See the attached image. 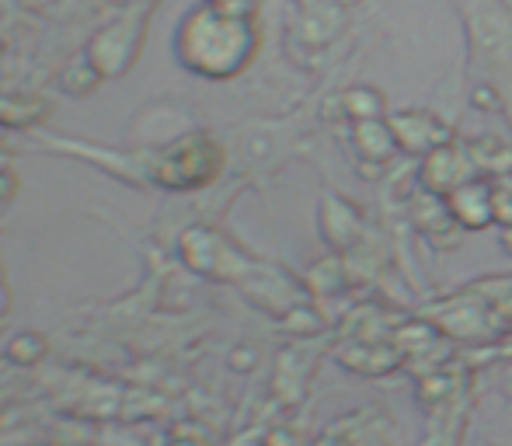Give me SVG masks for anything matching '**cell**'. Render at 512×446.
Masks as SVG:
<instances>
[{
  "instance_id": "cell-1",
  "label": "cell",
  "mask_w": 512,
  "mask_h": 446,
  "mask_svg": "<svg viewBox=\"0 0 512 446\" xmlns=\"http://www.w3.org/2000/svg\"><path fill=\"white\" fill-rule=\"evenodd\" d=\"M387 122H391V133H394V140H398V150L408 157H429L432 150L457 140L453 126L446 119H439L436 112H422V109L391 112Z\"/></svg>"
},
{
  "instance_id": "cell-2",
  "label": "cell",
  "mask_w": 512,
  "mask_h": 446,
  "mask_svg": "<svg viewBox=\"0 0 512 446\" xmlns=\"http://www.w3.org/2000/svg\"><path fill=\"white\" fill-rule=\"evenodd\" d=\"M478 178V168L467 157L464 143H446V147L432 150L429 157H422L418 164V189L432 192V196H453L464 182Z\"/></svg>"
},
{
  "instance_id": "cell-3",
  "label": "cell",
  "mask_w": 512,
  "mask_h": 446,
  "mask_svg": "<svg viewBox=\"0 0 512 446\" xmlns=\"http://www.w3.org/2000/svg\"><path fill=\"white\" fill-rule=\"evenodd\" d=\"M408 217L415 223V230L425 237V244H432L436 251H453L460 248L467 230L453 220L450 203L443 196H432V192L418 189L415 196L408 199Z\"/></svg>"
},
{
  "instance_id": "cell-4",
  "label": "cell",
  "mask_w": 512,
  "mask_h": 446,
  "mask_svg": "<svg viewBox=\"0 0 512 446\" xmlns=\"http://www.w3.org/2000/svg\"><path fill=\"white\" fill-rule=\"evenodd\" d=\"M338 363L356 377H387V373L401 370L405 356L391 338H352L345 349H338Z\"/></svg>"
},
{
  "instance_id": "cell-5",
  "label": "cell",
  "mask_w": 512,
  "mask_h": 446,
  "mask_svg": "<svg viewBox=\"0 0 512 446\" xmlns=\"http://www.w3.org/2000/svg\"><path fill=\"white\" fill-rule=\"evenodd\" d=\"M321 234H324V241L331 244V251L345 255V251H352L366 237L363 210H359L356 203H349V199L328 192V196L321 199Z\"/></svg>"
},
{
  "instance_id": "cell-6",
  "label": "cell",
  "mask_w": 512,
  "mask_h": 446,
  "mask_svg": "<svg viewBox=\"0 0 512 446\" xmlns=\"http://www.w3.org/2000/svg\"><path fill=\"white\" fill-rule=\"evenodd\" d=\"M450 213L460 227L471 234V230H488L499 223V210H495V185L488 178H471V182L460 185L453 196H446Z\"/></svg>"
},
{
  "instance_id": "cell-7",
  "label": "cell",
  "mask_w": 512,
  "mask_h": 446,
  "mask_svg": "<svg viewBox=\"0 0 512 446\" xmlns=\"http://www.w3.org/2000/svg\"><path fill=\"white\" fill-rule=\"evenodd\" d=\"M391 342L401 349L405 363H418V359L432 356L436 349H446L450 338L443 335V328L432 318H408V321H401V325H394Z\"/></svg>"
},
{
  "instance_id": "cell-8",
  "label": "cell",
  "mask_w": 512,
  "mask_h": 446,
  "mask_svg": "<svg viewBox=\"0 0 512 446\" xmlns=\"http://www.w3.org/2000/svg\"><path fill=\"white\" fill-rule=\"evenodd\" d=\"M352 147H356L359 161L363 164H391L401 154L398 140L391 133V122L387 119H366V122H352Z\"/></svg>"
},
{
  "instance_id": "cell-9",
  "label": "cell",
  "mask_w": 512,
  "mask_h": 446,
  "mask_svg": "<svg viewBox=\"0 0 512 446\" xmlns=\"http://www.w3.org/2000/svg\"><path fill=\"white\" fill-rule=\"evenodd\" d=\"M467 157L471 164L478 168V175H499V178H509L512 175V140L509 136H499V133H485V136H474V140L464 143Z\"/></svg>"
},
{
  "instance_id": "cell-10",
  "label": "cell",
  "mask_w": 512,
  "mask_h": 446,
  "mask_svg": "<svg viewBox=\"0 0 512 446\" xmlns=\"http://www.w3.org/2000/svg\"><path fill=\"white\" fill-rule=\"evenodd\" d=\"M460 391H464V377L453 373V366L418 373V405H422L425 412H439V408L457 405Z\"/></svg>"
},
{
  "instance_id": "cell-11",
  "label": "cell",
  "mask_w": 512,
  "mask_h": 446,
  "mask_svg": "<svg viewBox=\"0 0 512 446\" xmlns=\"http://www.w3.org/2000/svg\"><path fill=\"white\" fill-rule=\"evenodd\" d=\"M338 102H342V115L352 122L387 119L384 95H380L377 88H370V84H352V88H345L342 95H338Z\"/></svg>"
},
{
  "instance_id": "cell-12",
  "label": "cell",
  "mask_w": 512,
  "mask_h": 446,
  "mask_svg": "<svg viewBox=\"0 0 512 446\" xmlns=\"http://www.w3.org/2000/svg\"><path fill=\"white\" fill-rule=\"evenodd\" d=\"M349 286V269H345V258L338 251L324 255L321 262L310 269V290L321 293V297H331V293H342Z\"/></svg>"
},
{
  "instance_id": "cell-13",
  "label": "cell",
  "mask_w": 512,
  "mask_h": 446,
  "mask_svg": "<svg viewBox=\"0 0 512 446\" xmlns=\"http://www.w3.org/2000/svg\"><path fill=\"white\" fill-rule=\"evenodd\" d=\"M471 105L481 112H502V95L492 84H478V88L471 91Z\"/></svg>"
},
{
  "instance_id": "cell-14",
  "label": "cell",
  "mask_w": 512,
  "mask_h": 446,
  "mask_svg": "<svg viewBox=\"0 0 512 446\" xmlns=\"http://www.w3.org/2000/svg\"><path fill=\"white\" fill-rule=\"evenodd\" d=\"M495 210L502 227H512V185H495Z\"/></svg>"
},
{
  "instance_id": "cell-15",
  "label": "cell",
  "mask_w": 512,
  "mask_h": 446,
  "mask_svg": "<svg viewBox=\"0 0 512 446\" xmlns=\"http://www.w3.org/2000/svg\"><path fill=\"white\" fill-rule=\"evenodd\" d=\"M502 394L512 401V359H509V366H506V377H502Z\"/></svg>"
},
{
  "instance_id": "cell-16",
  "label": "cell",
  "mask_w": 512,
  "mask_h": 446,
  "mask_svg": "<svg viewBox=\"0 0 512 446\" xmlns=\"http://www.w3.org/2000/svg\"><path fill=\"white\" fill-rule=\"evenodd\" d=\"M502 244H506V251L512 255V227H502Z\"/></svg>"
}]
</instances>
